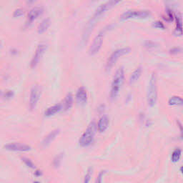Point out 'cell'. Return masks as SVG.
<instances>
[{"mask_svg":"<svg viewBox=\"0 0 183 183\" xmlns=\"http://www.w3.org/2000/svg\"><path fill=\"white\" fill-rule=\"evenodd\" d=\"M125 81V71L123 67H119L115 72L114 76L112 79L110 90V98L114 99L119 94L120 89Z\"/></svg>","mask_w":183,"mask_h":183,"instance_id":"obj_1","label":"cell"},{"mask_svg":"<svg viewBox=\"0 0 183 183\" xmlns=\"http://www.w3.org/2000/svg\"><path fill=\"white\" fill-rule=\"evenodd\" d=\"M123 1V0H109L108 2H107L106 3L102 4L101 6L98 7L96 11H95L94 14L91 19H89V21L92 23H94V24L96 25L97 22H98V20L101 18L102 15H104L107 11L113 8L114 6H116L117 4H118L120 2Z\"/></svg>","mask_w":183,"mask_h":183,"instance_id":"obj_2","label":"cell"},{"mask_svg":"<svg viewBox=\"0 0 183 183\" xmlns=\"http://www.w3.org/2000/svg\"><path fill=\"white\" fill-rule=\"evenodd\" d=\"M97 124L94 121L90 122L88 127L82 135L79 140V145L82 147H87L92 143L94 135L97 131Z\"/></svg>","mask_w":183,"mask_h":183,"instance_id":"obj_3","label":"cell"},{"mask_svg":"<svg viewBox=\"0 0 183 183\" xmlns=\"http://www.w3.org/2000/svg\"><path fill=\"white\" fill-rule=\"evenodd\" d=\"M157 99V76L153 72L150 79V83L147 94V104L149 106L152 107L156 104Z\"/></svg>","mask_w":183,"mask_h":183,"instance_id":"obj_4","label":"cell"},{"mask_svg":"<svg viewBox=\"0 0 183 183\" xmlns=\"http://www.w3.org/2000/svg\"><path fill=\"white\" fill-rule=\"evenodd\" d=\"M109 29H112V26H108L106 28H104L99 32V34L94 37V39L92 42L91 46L89 47V55H94L101 49L102 45L103 44V40L104 38L105 34L108 31Z\"/></svg>","mask_w":183,"mask_h":183,"instance_id":"obj_5","label":"cell"},{"mask_svg":"<svg viewBox=\"0 0 183 183\" xmlns=\"http://www.w3.org/2000/svg\"><path fill=\"white\" fill-rule=\"evenodd\" d=\"M151 16V12L148 10H128L124 12L120 17V19H143Z\"/></svg>","mask_w":183,"mask_h":183,"instance_id":"obj_6","label":"cell"},{"mask_svg":"<svg viewBox=\"0 0 183 183\" xmlns=\"http://www.w3.org/2000/svg\"><path fill=\"white\" fill-rule=\"evenodd\" d=\"M130 52H131V49L130 47H124V48H119L115 50V51L112 52L111 55L109 57L108 59H107L106 64V69L107 71L111 69L114 65L116 64V62L119 59V57L129 54Z\"/></svg>","mask_w":183,"mask_h":183,"instance_id":"obj_7","label":"cell"},{"mask_svg":"<svg viewBox=\"0 0 183 183\" xmlns=\"http://www.w3.org/2000/svg\"><path fill=\"white\" fill-rule=\"evenodd\" d=\"M47 44L45 43V42H41V43H39L38 44L34 56L31 60V63H30V67H31V68L34 69L38 65L39 62L41 61L42 57H43V55L44 54L45 52L47 51Z\"/></svg>","mask_w":183,"mask_h":183,"instance_id":"obj_8","label":"cell"},{"mask_svg":"<svg viewBox=\"0 0 183 183\" xmlns=\"http://www.w3.org/2000/svg\"><path fill=\"white\" fill-rule=\"evenodd\" d=\"M42 94V88L39 84H34L32 87L31 92H30L29 96V108L31 110H34L36 108L37 104H38L39 100L40 99Z\"/></svg>","mask_w":183,"mask_h":183,"instance_id":"obj_9","label":"cell"},{"mask_svg":"<svg viewBox=\"0 0 183 183\" xmlns=\"http://www.w3.org/2000/svg\"><path fill=\"white\" fill-rule=\"evenodd\" d=\"M7 150L14 152H27L31 150V147L27 145L21 143H9L4 146Z\"/></svg>","mask_w":183,"mask_h":183,"instance_id":"obj_10","label":"cell"},{"mask_svg":"<svg viewBox=\"0 0 183 183\" xmlns=\"http://www.w3.org/2000/svg\"><path fill=\"white\" fill-rule=\"evenodd\" d=\"M42 13H43V9H42V7H36L32 8L29 11L28 15H27V24H32V22L38 18Z\"/></svg>","mask_w":183,"mask_h":183,"instance_id":"obj_11","label":"cell"},{"mask_svg":"<svg viewBox=\"0 0 183 183\" xmlns=\"http://www.w3.org/2000/svg\"><path fill=\"white\" fill-rule=\"evenodd\" d=\"M77 102L79 104H84L87 102V92L84 87H79L76 94Z\"/></svg>","mask_w":183,"mask_h":183,"instance_id":"obj_12","label":"cell"},{"mask_svg":"<svg viewBox=\"0 0 183 183\" xmlns=\"http://www.w3.org/2000/svg\"><path fill=\"white\" fill-rule=\"evenodd\" d=\"M59 132H60L59 130H54L47 135V136L44 137V139L42 142V147H46L51 144L52 142L55 140V138L58 136V135L59 134Z\"/></svg>","mask_w":183,"mask_h":183,"instance_id":"obj_13","label":"cell"},{"mask_svg":"<svg viewBox=\"0 0 183 183\" xmlns=\"http://www.w3.org/2000/svg\"><path fill=\"white\" fill-rule=\"evenodd\" d=\"M109 125V119L107 115H103L99 119L97 125V129L99 132H103L108 128Z\"/></svg>","mask_w":183,"mask_h":183,"instance_id":"obj_14","label":"cell"},{"mask_svg":"<svg viewBox=\"0 0 183 183\" xmlns=\"http://www.w3.org/2000/svg\"><path fill=\"white\" fill-rule=\"evenodd\" d=\"M62 109V104H55L53 105V106L49 107L46 111L44 112L45 116L47 117H51L53 116L55 114L58 113L59 111H61Z\"/></svg>","mask_w":183,"mask_h":183,"instance_id":"obj_15","label":"cell"},{"mask_svg":"<svg viewBox=\"0 0 183 183\" xmlns=\"http://www.w3.org/2000/svg\"><path fill=\"white\" fill-rule=\"evenodd\" d=\"M51 25V20L49 18L44 19L41 22V23L39 24L38 27H37V32L39 34L44 33L48 29L49 27Z\"/></svg>","mask_w":183,"mask_h":183,"instance_id":"obj_16","label":"cell"},{"mask_svg":"<svg viewBox=\"0 0 183 183\" xmlns=\"http://www.w3.org/2000/svg\"><path fill=\"white\" fill-rule=\"evenodd\" d=\"M176 19V29H175V34L178 36H181L182 34V15L180 13H177L175 15Z\"/></svg>","mask_w":183,"mask_h":183,"instance_id":"obj_17","label":"cell"},{"mask_svg":"<svg viewBox=\"0 0 183 183\" xmlns=\"http://www.w3.org/2000/svg\"><path fill=\"white\" fill-rule=\"evenodd\" d=\"M142 72V68L141 67H138L137 68L132 72L131 76L130 77L129 82L130 84H133L136 82L137 80L140 79V76H141Z\"/></svg>","mask_w":183,"mask_h":183,"instance_id":"obj_18","label":"cell"},{"mask_svg":"<svg viewBox=\"0 0 183 183\" xmlns=\"http://www.w3.org/2000/svg\"><path fill=\"white\" fill-rule=\"evenodd\" d=\"M72 104H73V96H72V94H68L67 95V97H65L63 105L62 104V109H63V108L65 110L69 109L72 107Z\"/></svg>","mask_w":183,"mask_h":183,"instance_id":"obj_19","label":"cell"},{"mask_svg":"<svg viewBox=\"0 0 183 183\" xmlns=\"http://www.w3.org/2000/svg\"><path fill=\"white\" fill-rule=\"evenodd\" d=\"M183 103L182 99L178 96H173L170 98L168 104L170 106H180Z\"/></svg>","mask_w":183,"mask_h":183,"instance_id":"obj_20","label":"cell"},{"mask_svg":"<svg viewBox=\"0 0 183 183\" xmlns=\"http://www.w3.org/2000/svg\"><path fill=\"white\" fill-rule=\"evenodd\" d=\"M181 150L179 148L175 150L172 154V161L173 162H178L179 160L180 159V157H181Z\"/></svg>","mask_w":183,"mask_h":183,"instance_id":"obj_21","label":"cell"},{"mask_svg":"<svg viewBox=\"0 0 183 183\" xmlns=\"http://www.w3.org/2000/svg\"><path fill=\"white\" fill-rule=\"evenodd\" d=\"M62 160V154H59V155H57V156L55 157V159L54 160V162H53L54 166L55 167H58L60 165V163H61Z\"/></svg>","mask_w":183,"mask_h":183,"instance_id":"obj_22","label":"cell"},{"mask_svg":"<svg viewBox=\"0 0 183 183\" xmlns=\"http://www.w3.org/2000/svg\"><path fill=\"white\" fill-rule=\"evenodd\" d=\"M92 167H89L88 171H87V173L86 174V175H85V177H84V183H87V182H89V180L92 177Z\"/></svg>","mask_w":183,"mask_h":183,"instance_id":"obj_23","label":"cell"},{"mask_svg":"<svg viewBox=\"0 0 183 183\" xmlns=\"http://www.w3.org/2000/svg\"><path fill=\"white\" fill-rule=\"evenodd\" d=\"M22 161L24 162V164L26 165L27 167H30V168H34L35 167L33 162H32L31 160L28 158H25V157H24V158H22Z\"/></svg>","mask_w":183,"mask_h":183,"instance_id":"obj_24","label":"cell"},{"mask_svg":"<svg viewBox=\"0 0 183 183\" xmlns=\"http://www.w3.org/2000/svg\"><path fill=\"white\" fill-rule=\"evenodd\" d=\"M182 52V49L180 47H174L170 50V53L171 54H177Z\"/></svg>","mask_w":183,"mask_h":183,"instance_id":"obj_25","label":"cell"},{"mask_svg":"<svg viewBox=\"0 0 183 183\" xmlns=\"http://www.w3.org/2000/svg\"><path fill=\"white\" fill-rule=\"evenodd\" d=\"M24 12L22 9H17L14 12V17H19L24 14Z\"/></svg>","mask_w":183,"mask_h":183,"instance_id":"obj_26","label":"cell"},{"mask_svg":"<svg viewBox=\"0 0 183 183\" xmlns=\"http://www.w3.org/2000/svg\"><path fill=\"white\" fill-rule=\"evenodd\" d=\"M107 173V171L106 170H102L99 173L98 176H97V178L96 180V182H102V177H103L104 175Z\"/></svg>","mask_w":183,"mask_h":183,"instance_id":"obj_27","label":"cell"},{"mask_svg":"<svg viewBox=\"0 0 183 183\" xmlns=\"http://www.w3.org/2000/svg\"><path fill=\"white\" fill-rule=\"evenodd\" d=\"M153 27H155V28H157V29H165V26L162 22H160V21H157L153 23Z\"/></svg>","mask_w":183,"mask_h":183,"instance_id":"obj_28","label":"cell"},{"mask_svg":"<svg viewBox=\"0 0 183 183\" xmlns=\"http://www.w3.org/2000/svg\"><path fill=\"white\" fill-rule=\"evenodd\" d=\"M13 95H14L13 92L9 91V92H5V93L3 94V96L4 97H6V98H11V97H13Z\"/></svg>","mask_w":183,"mask_h":183,"instance_id":"obj_29","label":"cell"},{"mask_svg":"<svg viewBox=\"0 0 183 183\" xmlns=\"http://www.w3.org/2000/svg\"><path fill=\"white\" fill-rule=\"evenodd\" d=\"M36 1V0H27V4H32V3H34V2Z\"/></svg>","mask_w":183,"mask_h":183,"instance_id":"obj_30","label":"cell"},{"mask_svg":"<svg viewBox=\"0 0 183 183\" xmlns=\"http://www.w3.org/2000/svg\"><path fill=\"white\" fill-rule=\"evenodd\" d=\"M4 94H3V92H2L1 90H0V96H2V95H3Z\"/></svg>","mask_w":183,"mask_h":183,"instance_id":"obj_31","label":"cell"}]
</instances>
